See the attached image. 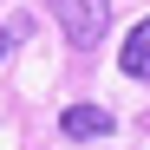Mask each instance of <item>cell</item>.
Segmentation results:
<instances>
[{
  "instance_id": "1",
  "label": "cell",
  "mask_w": 150,
  "mask_h": 150,
  "mask_svg": "<svg viewBox=\"0 0 150 150\" xmlns=\"http://www.w3.org/2000/svg\"><path fill=\"white\" fill-rule=\"evenodd\" d=\"M46 7H52V20H59L72 52H91L105 39V26H111V0H46Z\"/></svg>"
},
{
  "instance_id": "2",
  "label": "cell",
  "mask_w": 150,
  "mask_h": 150,
  "mask_svg": "<svg viewBox=\"0 0 150 150\" xmlns=\"http://www.w3.org/2000/svg\"><path fill=\"white\" fill-rule=\"evenodd\" d=\"M59 131H65L72 144H79V137H111L117 117H111L105 105H65V111H59Z\"/></svg>"
},
{
  "instance_id": "3",
  "label": "cell",
  "mask_w": 150,
  "mask_h": 150,
  "mask_svg": "<svg viewBox=\"0 0 150 150\" xmlns=\"http://www.w3.org/2000/svg\"><path fill=\"white\" fill-rule=\"evenodd\" d=\"M117 72H124V79H144V85H150V13L137 20L131 33H124V52H117Z\"/></svg>"
},
{
  "instance_id": "4",
  "label": "cell",
  "mask_w": 150,
  "mask_h": 150,
  "mask_svg": "<svg viewBox=\"0 0 150 150\" xmlns=\"http://www.w3.org/2000/svg\"><path fill=\"white\" fill-rule=\"evenodd\" d=\"M20 39H33V20H13V26H7V33H0V59H7V52H13V46H20Z\"/></svg>"
}]
</instances>
